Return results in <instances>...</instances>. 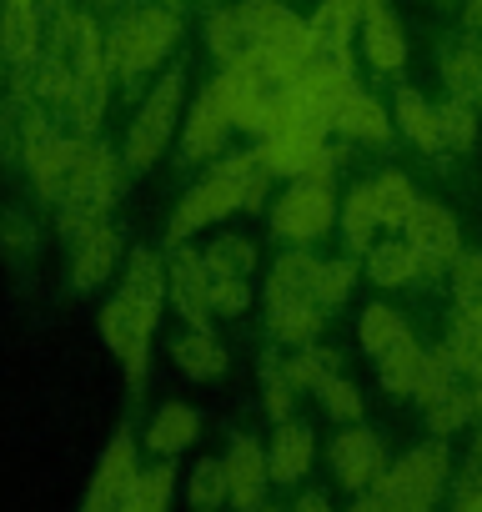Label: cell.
<instances>
[{
  "label": "cell",
  "instance_id": "37",
  "mask_svg": "<svg viewBox=\"0 0 482 512\" xmlns=\"http://www.w3.org/2000/svg\"><path fill=\"white\" fill-rule=\"evenodd\" d=\"M442 81L452 91V101H477V46H457L447 61H442Z\"/></svg>",
  "mask_w": 482,
  "mask_h": 512
},
{
  "label": "cell",
  "instance_id": "53",
  "mask_svg": "<svg viewBox=\"0 0 482 512\" xmlns=\"http://www.w3.org/2000/svg\"><path fill=\"white\" fill-rule=\"evenodd\" d=\"M477 101H482V46H477Z\"/></svg>",
  "mask_w": 482,
  "mask_h": 512
},
{
  "label": "cell",
  "instance_id": "49",
  "mask_svg": "<svg viewBox=\"0 0 482 512\" xmlns=\"http://www.w3.org/2000/svg\"><path fill=\"white\" fill-rule=\"evenodd\" d=\"M462 26L467 31H482V0H467V6H462Z\"/></svg>",
  "mask_w": 482,
  "mask_h": 512
},
{
  "label": "cell",
  "instance_id": "43",
  "mask_svg": "<svg viewBox=\"0 0 482 512\" xmlns=\"http://www.w3.org/2000/svg\"><path fill=\"white\" fill-rule=\"evenodd\" d=\"M317 397H322V407H327L337 422H357V417H362V392H357L347 377H337V372L317 387Z\"/></svg>",
  "mask_w": 482,
  "mask_h": 512
},
{
  "label": "cell",
  "instance_id": "4",
  "mask_svg": "<svg viewBox=\"0 0 482 512\" xmlns=\"http://www.w3.org/2000/svg\"><path fill=\"white\" fill-rule=\"evenodd\" d=\"M332 221H337L332 181H292V191H287V196L277 201V211H272L277 236H282V241H297V246L327 236Z\"/></svg>",
  "mask_w": 482,
  "mask_h": 512
},
{
  "label": "cell",
  "instance_id": "27",
  "mask_svg": "<svg viewBox=\"0 0 482 512\" xmlns=\"http://www.w3.org/2000/svg\"><path fill=\"white\" fill-rule=\"evenodd\" d=\"M397 126H402V136H407L417 151H427V156H437V151H442L437 106H427L417 91H397Z\"/></svg>",
  "mask_w": 482,
  "mask_h": 512
},
{
  "label": "cell",
  "instance_id": "15",
  "mask_svg": "<svg viewBox=\"0 0 482 512\" xmlns=\"http://www.w3.org/2000/svg\"><path fill=\"white\" fill-rule=\"evenodd\" d=\"M136 472H141V467H136V442H131V437H116V442L106 447L101 467H96V482H91V497H86L81 512H116V507L131 497Z\"/></svg>",
  "mask_w": 482,
  "mask_h": 512
},
{
  "label": "cell",
  "instance_id": "1",
  "mask_svg": "<svg viewBox=\"0 0 482 512\" xmlns=\"http://www.w3.org/2000/svg\"><path fill=\"white\" fill-rule=\"evenodd\" d=\"M176 36H181V16H176L171 6H161V0H156V6H131V11H121L116 26L106 31L111 81H116V76H121V81H136V76L156 71V66L171 56Z\"/></svg>",
  "mask_w": 482,
  "mask_h": 512
},
{
  "label": "cell",
  "instance_id": "2",
  "mask_svg": "<svg viewBox=\"0 0 482 512\" xmlns=\"http://www.w3.org/2000/svg\"><path fill=\"white\" fill-rule=\"evenodd\" d=\"M442 477H447V447L432 442V447H417L407 452L402 462H392L382 477H377V497L392 507V512H432L437 492H442Z\"/></svg>",
  "mask_w": 482,
  "mask_h": 512
},
{
  "label": "cell",
  "instance_id": "24",
  "mask_svg": "<svg viewBox=\"0 0 482 512\" xmlns=\"http://www.w3.org/2000/svg\"><path fill=\"white\" fill-rule=\"evenodd\" d=\"M136 307H146L151 317H161V297H166V267L156 251H131V267H126V287H121Z\"/></svg>",
  "mask_w": 482,
  "mask_h": 512
},
{
  "label": "cell",
  "instance_id": "31",
  "mask_svg": "<svg viewBox=\"0 0 482 512\" xmlns=\"http://www.w3.org/2000/svg\"><path fill=\"white\" fill-rule=\"evenodd\" d=\"M322 307L317 302H272V332L292 347H312L322 332Z\"/></svg>",
  "mask_w": 482,
  "mask_h": 512
},
{
  "label": "cell",
  "instance_id": "21",
  "mask_svg": "<svg viewBox=\"0 0 482 512\" xmlns=\"http://www.w3.org/2000/svg\"><path fill=\"white\" fill-rule=\"evenodd\" d=\"M196 432H201V417H196L186 402H166V407L151 417V427H146V447H151L156 457H171V452L191 447Z\"/></svg>",
  "mask_w": 482,
  "mask_h": 512
},
{
  "label": "cell",
  "instance_id": "13",
  "mask_svg": "<svg viewBox=\"0 0 482 512\" xmlns=\"http://www.w3.org/2000/svg\"><path fill=\"white\" fill-rule=\"evenodd\" d=\"M166 292H171L176 312H181L191 327H206V317H211V277H206V267H201V251L176 246L171 267H166Z\"/></svg>",
  "mask_w": 482,
  "mask_h": 512
},
{
  "label": "cell",
  "instance_id": "28",
  "mask_svg": "<svg viewBox=\"0 0 482 512\" xmlns=\"http://www.w3.org/2000/svg\"><path fill=\"white\" fill-rule=\"evenodd\" d=\"M422 362H427V352H422V347L412 342V332H407L397 347H387V352L377 357L382 387L397 392V397H412V392H417V377H422Z\"/></svg>",
  "mask_w": 482,
  "mask_h": 512
},
{
  "label": "cell",
  "instance_id": "8",
  "mask_svg": "<svg viewBox=\"0 0 482 512\" xmlns=\"http://www.w3.org/2000/svg\"><path fill=\"white\" fill-rule=\"evenodd\" d=\"M412 251H417V277H437L442 267H452L462 256V241H457V221L452 211H442L437 201H417L412 216L402 221Z\"/></svg>",
  "mask_w": 482,
  "mask_h": 512
},
{
  "label": "cell",
  "instance_id": "54",
  "mask_svg": "<svg viewBox=\"0 0 482 512\" xmlns=\"http://www.w3.org/2000/svg\"><path fill=\"white\" fill-rule=\"evenodd\" d=\"M0 81H6V56H0Z\"/></svg>",
  "mask_w": 482,
  "mask_h": 512
},
{
  "label": "cell",
  "instance_id": "34",
  "mask_svg": "<svg viewBox=\"0 0 482 512\" xmlns=\"http://www.w3.org/2000/svg\"><path fill=\"white\" fill-rule=\"evenodd\" d=\"M282 372H287L292 392H317V387H322V382L337 372V357H332L327 347H317V342H312V347H302V352H297V357H292Z\"/></svg>",
  "mask_w": 482,
  "mask_h": 512
},
{
  "label": "cell",
  "instance_id": "26",
  "mask_svg": "<svg viewBox=\"0 0 482 512\" xmlns=\"http://www.w3.org/2000/svg\"><path fill=\"white\" fill-rule=\"evenodd\" d=\"M447 357L457 372L482 377V307H457L452 332H447Z\"/></svg>",
  "mask_w": 482,
  "mask_h": 512
},
{
  "label": "cell",
  "instance_id": "22",
  "mask_svg": "<svg viewBox=\"0 0 482 512\" xmlns=\"http://www.w3.org/2000/svg\"><path fill=\"white\" fill-rule=\"evenodd\" d=\"M367 277L377 287H407L417 282V251L407 236H392V241H372L367 251Z\"/></svg>",
  "mask_w": 482,
  "mask_h": 512
},
{
  "label": "cell",
  "instance_id": "41",
  "mask_svg": "<svg viewBox=\"0 0 482 512\" xmlns=\"http://www.w3.org/2000/svg\"><path fill=\"white\" fill-rule=\"evenodd\" d=\"M171 492H176V467H151V472H136V487H131V497H136V507L141 512H166V502H171Z\"/></svg>",
  "mask_w": 482,
  "mask_h": 512
},
{
  "label": "cell",
  "instance_id": "36",
  "mask_svg": "<svg viewBox=\"0 0 482 512\" xmlns=\"http://www.w3.org/2000/svg\"><path fill=\"white\" fill-rule=\"evenodd\" d=\"M377 211H372V201H367V186H357L352 196H347V206H342V231H347V241H352V251H372V236H377Z\"/></svg>",
  "mask_w": 482,
  "mask_h": 512
},
{
  "label": "cell",
  "instance_id": "11",
  "mask_svg": "<svg viewBox=\"0 0 482 512\" xmlns=\"http://www.w3.org/2000/svg\"><path fill=\"white\" fill-rule=\"evenodd\" d=\"M332 131V111L317 106L307 91L287 86V91H272V106H267V121H262V136H302V141H327Z\"/></svg>",
  "mask_w": 482,
  "mask_h": 512
},
{
  "label": "cell",
  "instance_id": "52",
  "mask_svg": "<svg viewBox=\"0 0 482 512\" xmlns=\"http://www.w3.org/2000/svg\"><path fill=\"white\" fill-rule=\"evenodd\" d=\"M472 467L482 472V427H477V437H472Z\"/></svg>",
  "mask_w": 482,
  "mask_h": 512
},
{
  "label": "cell",
  "instance_id": "29",
  "mask_svg": "<svg viewBox=\"0 0 482 512\" xmlns=\"http://www.w3.org/2000/svg\"><path fill=\"white\" fill-rule=\"evenodd\" d=\"M367 201H372L382 226H402L412 216V206H417V191H412V181L402 171H387V176L367 181Z\"/></svg>",
  "mask_w": 482,
  "mask_h": 512
},
{
  "label": "cell",
  "instance_id": "18",
  "mask_svg": "<svg viewBox=\"0 0 482 512\" xmlns=\"http://www.w3.org/2000/svg\"><path fill=\"white\" fill-rule=\"evenodd\" d=\"M332 131H342V136H352V141L382 146V141L392 136V116H387L362 86H352V91L337 101V111H332Z\"/></svg>",
  "mask_w": 482,
  "mask_h": 512
},
{
  "label": "cell",
  "instance_id": "30",
  "mask_svg": "<svg viewBox=\"0 0 482 512\" xmlns=\"http://www.w3.org/2000/svg\"><path fill=\"white\" fill-rule=\"evenodd\" d=\"M201 267L211 282H226V277H247L257 267V246L247 236H216L206 251H201Z\"/></svg>",
  "mask_w": 482,
  "mask_h": 512
},
{
  "label": "cell",
  "instance_id": "44",
  "mask_svg": "<svg viewBox=\"0 0 482 512\" xmlns=\"http://www.w3.org/2000/svg\"><path fill=\"white\" fill-rule=\"evenodd\" d=\"M467 417H472V402H467V392H457V387H452L442 402H432V407H427V427H432L442 442H447V432H457Z\"/></svg>",
  "mask_w": 482,
  "mask_h": 512
},
{
  "label": "cell",
  "instance_id": "46",
  "mask_svg": "<svg viewBox=\"0 0 482 512\" xmlns=\"http://www.w3.org/2000/svg\"><path fill=\"white\" fill-rule=\"evenodd\" d=\"M247 302H252V287H247V277H226V282H211V312H226V317H236V312H247Z\"/></svg>",
  "mask_w": 482,
  "mask_h": 512
},
{
  "label": "cell",
  "instance_id": "32",
  "mask_svg": "<svg viewBox=\"0 0 482 512\" xmlns=\"http://www.w3.org/2000/svg\"><path fill=\"white\" fill-rule=\"evenodd\" d=\"M206 46H211V56H216L221 66L252 56V36H247V26H241V16H236L231 6H226V11H211V21H206Z\"/></svg>",
  "mask_w": 482,
  "mask_h": 512
},
{
  "label": "cell",
  "instance_id": "38",
  "mask_svg": "<svg viewBox=\"0 0 482 512\" xmlns=\"http://www.w3.org/2000/svg\"><path fill=\"white\" fill-rule=\"evenodd\" d=\"M352 282H357V267H352V262H317L312 302H317V307H337V302H347Z\"/></svg>",
  "mask_w": 482,
  "mask_h": 512
},
{
  "label": "cell",
  "instance_id": "17",
  "mask_svg": "<svg viewBox=\"0 0 482 512\" xmlns=\"http://www.w3.org/2000/svg\"><path fill=\"white\" fill-rule=\"evenodd\" d=\"M116 251H121V241H116L111 226H96V231H86L81 241H71V287H76V292L101 287V282L116 272Z\"/></svg>",
  "mask_w": 482,
  "mask_h": 512
},
{
  "label": "cell",
  "instance_id": "16",
  "mask_svg": "<svg viewBox=\"0 0 482 512\" xmlns=\"http://www.w3.org/2000/svg\"><path fill=\"white\" fill-rule=\"evenodd\" d=\"M362 26V0H322L307 21L312 56H352V31Z\"/></svg>",
  "mask_w": 482,
  "mask_h": 512
},
{
  "label": "cell",
  "instance_id": "6",
  "mask_svg": "<svg viewBox=\"0 0 482 512\" xmlns=\"http://www.w3.org/2000/svg\"><path fill=\"white\" fill-rule=\"evenodd\" d=\"M66 156H71V141L56 131V121H51L41 106H31L26 121H21V161H26V171H31L41 201H56V196H61Z\"/></svg>",
  "mask_w": 482,
  "mask_h": 512
},
{
  "label": "cell",
  "instance_id": "10",
  "mask_svg": "<svg viewBox=\"0 0 482 512\" xmlns=\"http://www.w3.org/2000/svg\"><path fill=\"white\" fill-rule=\"evenodd\" d=\"M221 472H226V502L236 512H262V497H267V482H272L262 442L236 437L231 452L221 457Z\"/></svg>",
  "mask_w": 482,
  "mask_h": 512
},
{
  "label": "cell",
  "instance_id": "14",
  "mask_svg": "<svg viewBox=\"0 0 482 512\" xmlns=\"http://www.w3.org/2000/svg\"><path fill=\"white\" fill-rule=\"evenodd\" d=\"M332 472H337L342 487L372 492L377 477L387 472V452H382V442H377L372 432H342V437L332 442Z\"/></svg>",
  "mask_w": 482,
  "mask_h": 512
},
{
  "label": "cell",
  "instance_id": "47",
  "mask_svg": "<svg viewBox=\"0 0 482 512\" xmlns=\"http://www.w3.org/2000/svg\"><path fill=\"white\" fill-rule=\"evenodd\" d=\"M267 412H272V422H287V412H292V382L277 362H267Z\"/></svg>",
  "mask_w": 482,
  "mask_h": 512
},
{
  "label": "cell",
  "instance_id": "50",
  "mask_svg": "<svg viewBox=\"0 0 482 512\" xmlns=\"http://www.w3.org/2000/svg\"><path fill=\"white\" fill-rule=\"evenodd\" d=\"M352 512H392V507H387L377 492H367V497H357V507H352Z\"/></svg>",
  "mask_w": 482,
  "mask_h": 512
},
{
  "label": "cell",
  "instance_id": "42",
  "mask_svg": "<svg viewBox=\"0 0 482 512\" xmlns=\"http://www.w3.org/2000/svg\"><path fill=\"white\" fill-rule=\"evenodd\" d=\"M452 297L457 307H482V251H462L452 262Z\"/></svg>",
  "mask_w": 482,
  "mask_h": 512
},
{
  "label": "cell",
  "instance_id": "20",
  "mask_svg": "<svg viewBox=\"0 0 482 512\" xmlns=\"http://www.w3.org/2000/svg\"><path fill=\"white\" fill-rule=\"evenodd\" d=\"M312 467V432L302 422H277V437L267 447V472L272 482H297Z\"/></svg>",
  "mask_w": 482,
  "mask_h": 512
},
{
  "label": "cell",
  "instance_id": "45",
  "mask_svg": "<svg viewBox=\"0 0 482 512\" xmlns=\"http://www.w3.org/2000/svg\"><path fill=\"white\" fill-rule=\"evenodd\" d=\"M0 246H6L11 256H26L36 246V226L26 211H0Z\"/></svg>",
  "mask_w": 482,
  "mask_h": 512
},
{
  "label": "cell",
  "instance_id": "23",
  "mask_svg": "<svg viewBox=\"0 0 482 512\" xmlns=\"http://www.w3.org/2000/svg\"><path fill=\"white\" fill-rule=\"evenodd\" d=\"M312 277H317V256L287 251L267 277V302H312Z\"/></svg>",
  "mask_w": 482,
  "mask_h": 512
},
{
  "label": "cell",
  "instance_id": "19",
  "mask_svg": "<svg viewBox=\"0 0 482 512\" xmlns=\"http://www.w3.org/2000/svg\"><path fill=\"white\" fill-rule=\"evenodd\" d=\"M226 131H231V121L221 116V106L211 101V91H201V101L186 111L181 146H186V156H191V161H206V156H216V151L226 146Z\"/></svg>",
  "mask_w": 482,
  "mask_h": 512
},
{
  "label": "cell",
  "instance_id": "55",
  "mask_svg": "<svg viewBox=\"0 0 482 512\" xmlns=\"http://www.w3.org/2000/svg\"><path fill=\"white\" fill-rule=\"evenodd\" d=\"M161 6H171V11H176V6H181V0H161Z\"/></svg>",
  "mask_w": 482,
  "mask_h": 512
},
{
  "label": "cell",
  "instance_id": "25",
  "mask_svg": "<svg viewBox=\"0 0 482 512\" xmlns=\"http://www.w3.org/2000/svg\"><path fill=\"white\" fill-rule=\"evenodd\" d=\"M171 357H176V367L186 372V377H221L226 372V347L206 332V327H191L176 347H171Z\"/></svg>",
  "mask_w": 482,
  "mask_h": 512
},
{
  "label": "cell",
  "instance_id": "3",
  "mask_svg": "<svg viewBox=\"0 0 482 512\" xmlns=\"http://www.w3.org/2000/svg\"><path fill=\"white\" fill-rule=\"evenodd\" d=\"M181 96H186V76H181V71H166L161 86L146 96V106H141L136 121H131V136H126V166H131V171L156 166V156L166 151V141H171V131H176Z\"/></svg>",
  "mask_w": 482,
  "mask_h": 512
},
{
  "label": "cell",
  "instance_id": "56",
  "mask_svg": "<svg viewBox=\"0 0 482 512\" xmlns=\"http://www.w3.org/2000/svg\"><path fill=\"white\" fill-rule=\"evenodd\" d=\"M262 512H282V507H267V502H262Z\"/></svg>",
  "mask_w": 482,
  "mask_h": 512
},
{
  "label": "cell",
  "instance_id": "33",
  "mask_svg": "<svg viewBox=\"0 0 482 512\" xmlns=\"http://www.w3.org/2000/svg\"><path fill=\"white\" fill-rule=\"evenodd\" d=\"M407 337V322H402V312H392V307H367L362 312V352H372V357H382L387 347H397Z\"/></svg>",
  "mask_w": 482,
  "mask_h": 512
},
{
  "label": "cell",
  "instance_id": "12",
  "mask_svg": "<svg viewBox=\"0 0 482 512\" xmlns=\"http://www.w3.org/2000/svg\"><path fill=\"white\" fill-rule=\"evenodd\" d=\"M362 56L382 76H397L407 66V36L387 0H362Z\"/></svg>",
  "mask_w": 482,
  "mask_h": 512
},
{
  "label": "cell",
  "instance_id": "40",
  "mask_svg": "<svg viewBox=\"0 0 482 512\" xmlns=\"http://www.w3.org/2000/svg\"><path fill=\"white\" fill-rule=\"evenodd\" d=\"M186 502H191L196 512H216V507L226 502V472H221V462H201V467L191 472Z\"/></svg>",
  "mask_w": 482,
  "mask_h": 512
},
{
  "label": "cell",
  "instance_id": "5",
  "mask_svg": "<svg viewBox=\"0 0 482 512\" xmlns=\"http://www.w3.org/2000/svg\"><path fill=\"white\" fill-rule=\"evenodd\" d=\"M206 91H211V101L221 106V116H226L231 126L262 131L267 106H272V86H267V76L252 66V56H247V61H231Z\"/></svg>",
  "mask_w": 482,
  "mask_h": 512
},
{
  "label": "cell",
  "instance_id": "51",
  "mask_svg": "<svg viewBox=\"0 0 482 512\" xmlns=\"http://www.w3.org/2000/svg\"><path fill=\"white\" fill-rule=\"evenodd\" d=\"M467 402H472V417H482V377H472V392H467Z\"/></svg>",
  "mask_w": 482,
  "mask_h": 512
},
{
  "label": "cell",
  "instance_id": "48",
  "mask_svg": "<svg viewBox=\"0 0 482 512\" xmlns=\"http://www.w3.org/2000/svg\"><path fill=\"white\" fill-rule=\"evenodd\" d=\"M292 512H332V502H327L322 492H307V497H302V502H297Z\"/></svg>",
  "mask_w": 482,
  "mask_h": 512
},
{
  "label": "cell",
  "instance_id": "35",
  "mask_svg": "<svg viewBox=\"0 0 482 512\" xmlns=\"http://www.w3.org/2000/svg\"><path fill=\"white\" fill-rule=\"evenodd\" d=\"M437 131H442V151H467L477 141V116L467 101H442L437 106Z\"/></svg>",
  "mask_w": 482,
  "mask_h": 512
},
{
  "label": "cell",
  "instance_id": "9",
  "mask_svg": "<svg viewBox=\"0 0 482 512\" xmlns=\"http://www.w3.org/2000/svg\"><path fill=\"white\" fill-rule=\"evenodd\" d=\"M231 211H241V196H236L231 176L216 166L201 186H191V191L181 196V206H176V216H171V241L181 246L186 236H196L201 226H211V221H221V216H231Z\"/></svg>",
  "mask_w": 482,
  "mask_h": 512
},
{
  "label": "cell",
  "instance_id": "7",
  "mask_svg": "<svg viewBox=\"0 0 482 512\" xmlns=\"http://www.w3.org/2000/svg\"><path fill=\"white\" fill-rule=\"evenodd\" d=\"M151 332H156V317H151L146 307H136L126 292L106 302V312H101V337H106V347L121 357V367H126V377H131V382H141V377H146Z\"/></svg>",
  "mask_w": 482,
  "mask_h": 512
},
{
  "label": "cell",
  "instance_id": "39",
  "mask_svg": "<svg viewBox=\"0 0 482 512\" xmlns=\"http://www.w3.org/2000/svg\"><path fill=\"white\" fill-rule=\"evenodd\" d=\"M452 377H457V367H452V357H447V347H437V352H427V362H422V377H417V402L422 407H432V402H442L447 392H452Z\"/></svg>",
  "mask_w": 482,
  "mask_h": 512
}]
</instances>
